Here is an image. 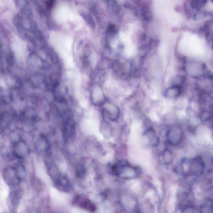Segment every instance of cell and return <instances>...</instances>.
<instances>
[{
    "mask_svg": "<svg viewBox=\"0 0 213 213\" xmlns=\"http://www.w3.org/2000/svg\"><path fill=\"white\" fill-rule=\"evenodd\" d=\"M112 170L116 176L124 178L136 177L139 173V170L137 167L123 162H118L113 165Z\"/></svg>",
    "mask_w": 213,
    "mask_h": 213,
    "instance_id": "cell-1",
    "label": "cell"
},
{
    "mask_svg": "<svg viewBox=\"0 0 213 213\" xmlns=\"http://www.w3.org/2000/svg\"><path fill=\"white\" fill-rule=\"evenodd\" d=\"M2 176L5 183L11 187L18 186L22 179L17 168L14 166L5 168L2 171Z\"/></svg>",
    "mask_w": 213,
    "mask_h": 213,
    "instance_id": "cell-2",
    "label": "cell"
},
{
    "mask_svg": "<svg viewBox=\"0 0 213 213\" xmlns=\"http://www.w3.org/2000/svg\"><path fill=\"white\" fill-rule=\"evenodd\" d=\"M102 107V112L105 118L112 122H115L120 118V109L114 103L106 102Z\"/></svg>",
    "mask_w": 213,
    "mask_h": 213,
    "instance_id": "cell-3",
    "label": "cell"
},
{
    "mask_svg": "<svg viewBox=\"0 0 213 213\" xmlns=\"http://www.w3.org/2000/svg\"><path fill=\"white\" fill-rule=\"evenodd\" d=\"M73 205L91 212L96 210V206L90 200L80 195H76L73 200Z\"/></svg>",
    "mask_w": 213,
    "mask_h": 213,
    "instance_id": "cell-4",
    "label": "cell"
},
{
    "mask_svg": "<svg viewBox=\"0 0 213 213\" xmlns=\"http://www.w3.org/2000/svg\"><path fill=\"white\" fill-rule=\"evenodd\" d=\"M183 132L179 128L174 127L168 130L166 134V141L173 146H176L182 140Z\"/></svg>",
    "mask_w": 213,
    "mask_h": 213,
    "instance_id": "cell-5",
    "label": "cell"
},
{
    "mask_svg": "<svg viewBox=\"0 0 213 213\" xmlns=\"http://www.w3.org/2000/svg\"><path fill=\"white\" fill-rule=\"evenodd\" d=\"M29 149L26 142L22 140L13 143V153L18 159L25 157L29 154Z\"/></svg>",
    "mask_w": 213,
    "mask_h": 213,
    "instance_id": "cell-6",
    "label": "cell"
},
{
    "mask_svg": "<svg viewBox=\"0 0 213 213\" xmlns=\"http://www.w3.org/2000/svg\"><path fill=\"white\" fill-rule=\"evenodd\" d=\"M53 184L57 189L63 192H69L71 190V186L68 178L61 174L57 179L53 181Z\"/></svg>",
    "mask_w": 213,
    "mask_h": 213,
    "instance_id": "cell-7",
    "label": "cell"
},
{
    "mask_svg": "<svg viewBox=\"0 0 213 213\" xmlns=\"http://www.w3.org/2000/svg\"><path fill=\"white\" fill-rule=\"evenodd\" d=\"M144 138L148 143L149 145L155 147L158 144L159 139L155 130L152 128H149L145 130L144 134Z\"/></svg>",
    "mask_w": 213,
    "mask_h": 213,
    "instance_id": "cell-8",
    "label": "cell"
},
{
    "mask_svg": "<svg viewBox=\"0 0 213 213\" xmlns=\"http://www.w3.org/2000/svg\"><path fill=\"white\" fill-rule=\"evenodd\" d=\"M182 92L181 86L179 85H174L168 88L165 90L164 95L165 98L168 99H175L180 95Z\"/></svg>",
    "mask_w": 213,
    "mask_h": 213,
    "instance_id": "cell-9",
    "label": "cell"
},
{
    "mask_svg": "<svg viewBox=\"0 0 213 213\" xmlns=\"http://www.w3.org/2000/svg\"><path fill=\"white\" fill-rule=\"evenodd\" d=\"M92 105L96 106H102L106 102V98L102 89L98 88L92 98Z\"/></svg>",
    "mask_w": 213,
    "mask_h": 213,
    "instance_id": "cell-10",
    "label": "cell"
},
{
    "mask_svg": "<svg viewBox=\"0 0 213 213\" xmlns=\"http://www.w3.org/2000/svg\"><path fill=\"white\" fill-rule=\"evenodd\" d=\"M100 130L102 134L106 138H109L112 136V130L111 124L108 121L103 120L101 122Z\"/></svg>",
    "mask_w": 213,
    "mask_h": 213,
    "instance_id": "cell-11",
    "label": "cell"
},
{
    "mask_svg": "<svg viewBox=\"0 0 213 213\" xmlns=\"http://www.w3.org/2000/svg\"><path fill=\"white\" fill-rule=\"evenodd\" d=\"M162 157L164 164L166 165H169L173 163V155L172 152L169 150H166L164 151L163 153Z\"/></svg>",
    "mask_w": 213,
    "mask_h": 213,
    "instance_id": "cell-12",
    "label": "cell"
},
{
    "mask_svg": "<svg viewBox=\"0 0 213 213\" xmlns=\"http://www.w3.org/2000/svg\"><path fill=\"white\" fill-rule=\"evenodd\" d=\"M86 167L82 164H78L76 166V176L79 179H83L86 175Z\"/></svg>",
    "mask_w": 213,
    "mask_h": 213,
    "instance_id": "cell-13",
    "label": "cell"
},
{
    "mask_svg": "<svg viewBox=\"0 0 213 213\" xmlns=\"http://www.w3.org/2000/svg\"><path fill=\"white\" fill-rule=\"evenodd\" d=\"M207 3L206 1H192L191 2V6L193 9L200 10L203 6Z\"/></svg>",
    "mask_w": 213,
    "mask_h": 213,
    "instance_id": "cell-14",
    "label": "cell"
},
{
    "mask_svg": "<svg viewBox=\"0 0 213 213\" xmlns=\"http://www.w3.org/2000/svg\"><path fill=\"white\" fill-rule=\"evenodd\" d=\"M201 213H213V206L211 205H205L202 206Z\"/></svg>",
    "mask_w": 213,
    "mask_h": 213,
    "instance_id": "cell-15",
    "label": "cell"
},
{
    "mask_svg": "<svg viewBox=\"0 0 213 213\" xmlns=\"http://www.w3.org/2000/svg\"><path fill=\"white\" fill-rule=\"evenodd\" d=\"M206 13L203 11H199L194 15V19L195 20L198 21L206 17Z\"/></svg>",
    "mask_w": 213,
    "mask_h": 213,
    "instance_id": "cell-16",
    "label": "cell"
},
{
    "mask_svg": "<svg viewBox=\"0 0 213 213\" xmlns=\"http://www.w3.org/2000/svg\"><path fill=\"white\" fill-rule=\"evenodd\" d=\"M183 213H195L194 208L191 206H186L183 210Z\"/></svg>",
    "mask_w": 213,
    "mask_h": 213,
    "instance_id": "cell-17",
    "label": "cell"
},
{
    "mask_svg": "<svg viewBox=\"0 0 213 213\" xmlns=\"http://www.w3.org/2000/svg\"></svg>",
    "mask_w": 213,
    "mask_h": 213,
    "instance_id": "cell-18",
    "label": "cell"
},
{
    "mask_svg": "<svg viewBox=\"0 0 213 213\" xmlns=\"http://www.w3.org/2000/svg\"><path fill=\"white\" fill-rule=\"evenodd\" d=\"M212 2H213V1H212Z\"/></svg>",
    "mask_w": 213,
    "mask_h": 213,
    "instance_id": "cell-19",
    "label": "cell"
}]
</instances>
